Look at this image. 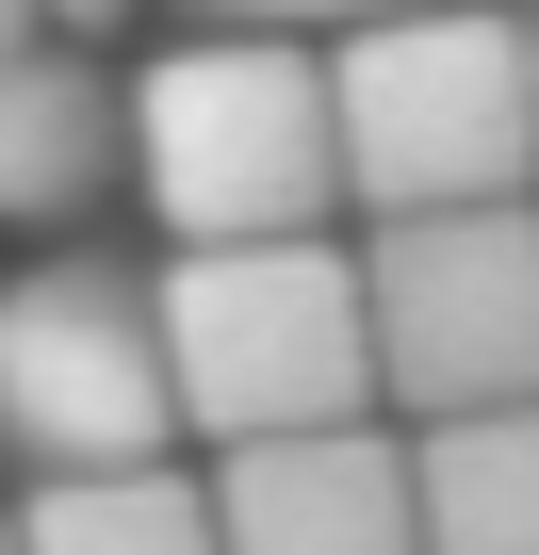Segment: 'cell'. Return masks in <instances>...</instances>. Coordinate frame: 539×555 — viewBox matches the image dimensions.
<instances>
[{
    "instance_id": "obj_8",
    "label": "cell",
    "mask_w": 539,
    "mask_h": 555,
    "mask_svg": "<svg viewBox=\"0 0 539 555\" xmlns=\"http://www.w3.org/2000/svg\"><path fill=\"white\" fill-rule=\"evenodd\" d=\"M425 555H539V409L425 425Z\"/></svg>"
},
{
    "instance_id": "obj_7",
    "label": "cell",
    "mask_w": 539,
    "mask_h": 555,
    "mask_svg": "<svg viewBox=\"0 0 539 555\" xmlns=\"http://www.w3.org/2000/svg\"><path fill=\"white\" fill-rule=\"evenodd\" d=\"M115 82L82 66V34H34L17 66H0V229H66V212H99V180H115Z\"/></svg>"
},
{
    "instance_id": "obj_1",
    "label": "cell",
    "mask_w": 539,
    "mask_h": 555,
    "mask_svg": "<svg viewBox=\"0 0 539 555\" xmlns=\"http://www.w3.org/2000/svg\"><path fill=\"white\" fill-rule=\"evenodd\" d=\"M164 360H180V425L213 457L245 441H311V425H393L376 376V278L360 245H180L164 261Z\"/></svg>"
},
{
    "instance_id": "obj_6",
    "label": "cell",
    "mask_w": 539,
    "mask_h": 555,
    "mask_svg": "<svg viewBox=\"0 0 539 555\" xmlns=\"http://www.w3.org/2000/svg\"><path fill=\"white\" fill-rule=\"evenodd\" d=\"M229 555H425V441L393 425H311V441H245L213 474Z\"/></svg>"
},
{
    "instance_id": "obj_12",
    "label": "cell",
    "mask_w": 539,
    "mask_h": 555,
    "mask_svg": "<svg viewBox=\"0 0 539 555\" xmlns=\"http://www.w3.org/2000/svg\"><path fill=\"white\" fill-rule=\"evenodd\" d=\"M131 17V0H50V34H115Z\"/></svg>"
},
{
    "instance_id": "obj_5",
    "label": "cell",
    "mask_w": 539,
    "mask_h": 555,
    "mask_svg": "<svg viewBox=\"0 0 539 555\" xmlns=\"http://www.w3.org/2000/svg\"><path fill=\"white\" fill-rule=\"evenodd\" d=\"M360 278H376V376H393L409 425L539 409V212H523V196L376 212Z\"/></svg>"
},
{
    "instance_id": "obj_4",
    "label": "cell",
    "mask_w": 539,
    "mask_h": 555,
    "mask_svg": "<svg viewBox=\"0 0 539 555\" xmlns=\"http://www.w3.org/2000/svg\"><path fill=\"white\" fill-rule=\"evenodd\" d=\"M180 441V360H164V278L115 245H50L0 278V457L34 474H147Z\"/></svg>"
},
{
    "instance_id": "obj_11",
    "label": "cell",
    "mask_w": 539,
    "mask_h": 555,
    "mask_svg": "<svg viewBox=\"0 0 539 555\" xmlns=\"http://www.w3.org/2000/svg\"><path fill=\"white\" fill-rule=\"evenodd\" d=\"M34 34H50V0H0V66H17V50H34Z\"/></svg>"
},
{
    "instance_id": "obj_13",
    "label": "cell",
    "mask_w": 539,
    "mask_h": 555,
    "mask_svg": "<svg viewBox=\"0 0 539 555\" xmlns=\"http://www.w3.org/2000/svg\"><path fill=\"white\" fill-rule=\"evenodd\" d=\"M0 555H34V539H17V522H0Z\"/></svg>"
},
{
    "instance_id": "obj_9",
    "label": "cell",
    "mask_w": 539,
    "mask_h": 555,
    "mask_svg": "<svg viewBox=\"0 0 539 555\" xmlns=\"http://www.w3.org/2000/svg\"><path fill=\"white\" fill-rule=\"evenodd\" d=\"M17 539L34 555H229V522H213V490L196 474H50L34 506H17Z\"/></svg>"
},
{
    "instance_id": "obj_10",
    "label": "cell",
    "mask_w": 539,
    "mask_h": 555,
    "mask_svg": "<svg viewBox=\"0 0 539 555\" xmlns=\"http://www.w3.org/2000/svg\"><path fill=\"white\" fill-rule=\"evenodd\" d=\"M393 0H196V34H360Z\"/></svg>"
},
{
    "instance_id": "obj_3",
    "label": "cell",
    "mask_w": 539,
    "mask_h": 555,
    "mask_svg": "<svg viewBox=\"0 0 539 555\" xmlns=\"http://www.w3.org/2000/svg\"><path fill=\"white\" fill-rule=\"evenodd\" d=\"M131 164L180 245H295L344 196V82L295 34H180L131 82Z\"/></svg>"
},
{
    "instance_id": "obj_2",
    "label": "cell",
    "mask_w": 539,
    "mask_h": 555,
    "mask_svg": "<svg viewBox=\"0 0 539 555\" xmlns=\"http://www.w3.org/2000/svg\"><path fill=\"white\" fill-rule=\"evenodd\" d=\"M344 82V196L360 212H474L539 180V17L393 0L328 50Z\"/></svg>"
}]
</instances>
